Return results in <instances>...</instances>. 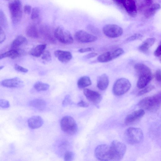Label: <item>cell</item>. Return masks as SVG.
Listing matches in <instances>:
<instances>
[{"instance_id":"obj_1","label":"cell","mask_w":161,"mask_h":161,"mask_svg":"<svg viewBox=\"0 0 161 161\" xmlns=\"http://www.w3.org/2000/svg\"><path fill=\"white\" fill-rule=\"evenodd\" d=\"M124 137L129 144H134L141 142L143 139V131L139 128L130 127L125 131Z\"/></svg>"},{"instance_id":"obj_2","label":"cell","mask_w":161,"mask_h":161,"mask_svg":"<svg viewBox=\"0 0 161 161\" xmlns=\"http://www.w3.org/2000/svg\"><path fill=\"white\" fill-rule=\"evenodd\" d=\"M9 8L12 22L16 25L19 23L22 17V2L20 0H12L9 3Z\"/></svg>"},{"instance_id":"obj_3","label":"cell","mask_w":161,"mask_h":161,"mask_svg":"<svg viewBox=\"0 0 161 161\" xmlns=\"http://www.w3.org/2000/svg\"><path fill=\"white\" fill-rule=\"evenodd\" d=\"M112 161H119L122 160L127 150L124 144L115 140L110 145Z\"/></svg>"},{"instance_id":"obj_4","label":"cell","mask_w":161,"mask_h":161,"mask_svg":"<svg viewBox=\"0 0 161 161\" xmlns=\"http://www.w3.org/2000/svg\"><path fill=\"white\" fill-rule=\"evenodd\" d=\"M60 127L63 131L69 135L75 134L78 130L77 126L75 120L70 116H66L62 119Z\"/></svg>"},{"instance_id":"obj_5","label":"cell","mask_w":161,"mask_h":161,"mask_svg":"<svg viewBox=\"0 0 161 161\" xmlns=\"http://www.w3.org/2000/svg\"><path fill=\"white\" fill-rule=\"evenodd\" d=\"M131 84L129 80L122 78L115 82L113 87V92L115 95L120 96L127 93L130 89Z\"/></svg>"},{"instance_id":"obj_6","label":"cell","mask_w":161,"mask_h":161,"mask_svg":"<svg viewBox=\"0 0 161 161\" xmlns=\"http://www.w3.org/2000/svg\"><path fill=\"white\" fill-rule=\"evenodd\" d=\"M94 155L99 160L112 161L110 145L103 144L98 146L95 150Z\"/></svg>"},{"instance_id":"obj_7","label":"cell","mask_w":161,"mask_h":161,"mask_svg":"<svg viewBox=\"0 0 161 161\" xmlns=\"http://www.w3.org/2000/svg\"><path fill=\"white\" fill-rule=\"evenodd\" d=\"M160 105L154 96L144 98L138 104L139 106L142 109L151 112L157 110Z\"/></svg>"},{"instance_id":"obj_8","label":"cell","mask_w":161,"mask_h":161,"mask_svg":"<svg viewBox=\"0 0 161 161\" xmlns=\"http://www.w3.org/2000/svg\"><path fill=\"white\" fill-rule=\"evenodd\" d=\"M103 33L107 37L110 38H118L123 34V29L114 24H106L103 28Z\"/></svg>"},{"instance_id":"obj_9","label":"cell","mask_w":161,"mask_h":161,"mask_svg":"<svg viewBox=\"0 0 161 161\" xmlns=\"http://www.w3.org/2000/svg\"><path fill=\"white\" fill-rule=\"evenodd\" d=\"M56 38L62 43L70 44L73 43V39L71 33L60 27H57L54 31Z\"/></svg>"},{"instance_id":"obj_10","label":"cell","mask_w":161,"mask_h":161,"mask_svg":"<svg viewBox=\"0 0 161 161\" xmlns=\"http://www.w3.org/2000/svg\"><path fill=\"white\" fill-rule=\"evenodd\" d=\"M76 40L81 43H92L96 41L97 37L83 30L77 31L75 35Z\"/></svg>"},{"instance_id":"obj_11","label":"cell","mask_w":161,"mask_h":161,"mask_svg":"<svg viewBox=\"0 0 161 161\" xmlns=\"http://www.w3.org/2000/svg\"><path fill=\"white\" fill-rule=\"evenodd\" d=\"M39 32L43 38L47 42L52 44L56 43V39L54 33L53 34L50 27L46 25H43L40 27Z\"/></svg>"},{"instance_id":"obj_12","label":"cell","mask_w":161,"mask_h":161,"mask_svg":"<svg viewBox=\"0 0 161 161\" xmlns=\"http://www.w3.org/2000/svg\"><path fill=\"white\" fill-rule=\"evenodd\" d=\"M145 114L144 110L141 109L136 110L128 115L125 119V123L127 125H131L137 122Z\"/></svg>"},{"instance_id":"obj_13","label":"cell","mask_w":161,"mask_h":161,"mask_svg":"<svg viewBox=\"0 0 161 161\" xmlns=\"http://www.w3.org/2000/svg\"><path fill=\"white\" fill-rule=\"evenodd\" d=\"M84 94L88 100L94 104L97 105L102 100L101 94L98 92L88 89L84 90Z\"/></svg>"},{"instance_id":"obj_14","label":"cell","mask_w":161,"mask_h":161,"mask_svg":"<svg viewBox=\"0 0 161 161\" xmlns=\"http://www.w3.org/2000/svg\"><path fill=\"white\" fill-rule=\"evenodd\" d=\"M1 85L8 88H18L22 87L24 85L23 81L18 77L6 79L2 81Z\"/></svg>"},{"instance_id":"obj_15","label":"cell","mask_w":161,"mask_h":161,"mask_svg":"<svg viewBox=\"0 0 161 161\" xmlns=\"http://www.w3.org/2000/svg\"><path fill=\"white\" fill-rule=\"evenodd\" d=\"M54 54L58 59L63 63H68L72 57L71 53L68 51L57 50L55 52Z\"/></svg>"},{"instance_id":"obj_16","label":"cell","mask_w":161,"mask_h":161,"mask_svg":"<svg viewBox=\"0 0 161 161\" xmlns=\"http://www.w3.org/2000/svg\"><path fill=\"white\" fill-rule=\"evenodd\" d=\"M123 7L127 13L132 17H135L137 15V8L134 0H126Z\"/></svg>"},{"instance_id":"obj_17","label":"cell","mask_w":161,"mask_h":161,"mask_svg":"<svg viewBox=\"0 0 161 161\" xmlns=\"http://www.w3.org/2000/svg\"><path fill=\"white\" fill-rule=\"evenodd\" d=\"M24 53V52L21 49H13L1 54L0 55V59L1 60L8 57L14 59L21 56Z\"/></svg>"},{"instance_id":"obj_18","label":"cell","mask_w":161,"mask_h":161,"mask_svg":"<svg viewBox=\"0 0 161 161\" xmlns=\"http://www.w3.org/2000/svg\"><path fill=\"white\" fill-rule=\"evenodd\" d=\"M28 123L30 129H36L43 125L44 121L42 118L39 116H34L28 119Z\"/></svg>"},{"instance_id":"obj_19","label":"cell","mask_w":161,"mask_h":161,"mask_svg":"<svg viewBox=\"0 0 161 161\" xmlns=\"http://www.w3.org/2000/svg\"><path fill=\"white\" fill-rule=\"evenodd\" d=\"M109 84V78L106 74H103L98 77L97 86L99 89L101 90H105L108 87Z\"/></svg>"},{"instance_id":"obj_20","label":"cell","mask_w":161,"mask_h":161,"mask_svg":"<svg viewBox=\"0 0 161 161\" xmlns=\"http://www.w3.org/2000/svg\"><path fill=\"white\" fill-rule=\"evenodd\" d=\"M134 68L139 76L143 75H152L150 69L143 64L139 63L135 65Z\"/></svg>"},{"instance_id":"obj_21","label":"cell","mask_w":161,"mask_h":161,"mask_svg":"<svg viewBox=\"0 0 161 161\" xmlns=\"http://www.w3.org/2000/svg\"><path fill=\"white\" fill-rule=\"evenodd\" d=\"M29 105L40 110H43L46 106V102L42 99L36 98L30 101Z\"/></svg>"},{"instance_id":"obj_22","label":"cell","mask_w":161,"mask_h":161,"mask_svg":"<svg viewBox=\"0 0 161 161\" xmlns=\"http://www.w3.org/2000/svg\"><path fill=\"white\" fill-rule=\"evenodd\" d=\"M161 6L159 4H152L150 7L144 12V16L147 19L152 18L161 9Z\"/></svg>"},{"instance_id":"obj_23","label":"cell","mask_w":161,"mask_h":161,"mask_svg":"<svg viewBox=\"0 0 161 161\" xmlns=\"http://www.w3.org/2000/svg\"><path fill=\"white\" fill-rule=\"evenodd\" d=\"M152 79V75H143L139 76L137 83V87L143 89L146 87Z\"/></svg>"},{"instance_id":"obj_24","label":"cell","mask_w":161,"mask_h":161,"mask_svg":"<svg viewBox=\"0 0 161 161\" xmlns=\"http://www.w3.org/2000/svg\"><path fill=\"white\" fill-rule=\"evenodd\" d=\"M155 40L156 39L154 38L147 39L139 46V50L143 52H147L150 48L154 44Z\"/></svg>"},{"instance_id":"obj_25","label":"cell","mask_w":161,"mask_h":161,"mask_svg":"<svg viewBox=\"0 0 161 161\" xmlns=\"http://www.w3.org/2000/svg\"><path fill=\"white\" fill-rule=\"evenodd\" d=\"M46 47V44H42L37 45L31 49L30 52V54L33 56L39 57L43 54Z\"/></svg>"},{"instance_id":"obj_26","label":"cell","mask_w":161,"mask_h":161,"mask_svg":"<svg viewBox=\"0 0 161 161\" xmlns=\"http://www.w3.org/2000/svg\"><path fill=\"white\" fill-rule=\"evenodd\" d=\"M26 32L27 36L32 38H38L39 36L38 29L34 25H31L28 26L26 29Z\"/></svg>"},{"instance_id":"obj_27","label":"cell","mask_w":161,"mask_h":161,"mask_svg":"<svg viewBox=\"0 0 161 161\" xmlns=\"http://www.w3.org/2000/svg\"><path fill=\"white\" fill-rule=\"evenodd\" d=\"M115 59L112 51L105 52L99 56L97 60L99 62L105 63Z\"/></svg>"},{"instance_id":"obj_28","label":"cell","mask_w":161,"mask_h":161,"mask_svg":"<svg viewBox=\"0 0 161 161\" xmlns=\"http://www.w3.org/2000/svg\"><path fill=\"white\" fill-rule=\"evenodd\" d=\"M92 84L90 78L88 76H84L80 78L77 81L78 87L80 89H84Z\"/></svg>"},{"instance_id":"obj_29","label":"cell","mask_w":161,"mask_h":161,"mask_svg":"<svg viewBox=\"0 0 161 161\" xmlns=\"http://www.w3.org/2000/svg\"><path fill=\"white\" fill-rule=\"evenodd\" d=\"M27 41L25 37L22 35L19 36L13 41L11 44L12 48L16 49L25 43Z\"/></svg>"},{"instance_id":"obj_30","label":"cell","mask_w":161,"mask_h":161,"mask_svg":"<svg viewBox=\"0 0 161 161\" xmlns=\"http://www.w3.org/2000/svg\"><path fill=\"white\" fill-rule=\"evenodd\" d=\"M34 88L38 91H46L49 89V85L42 82H38L34 84Z\"/></svg>"},{"instance_id":"obj_31","label":"cell","mask_w":161,"mask_h":161,"mask_svg":"<svg viewBox=\"0 0 161 161\" xmlns=\"http://www.w3.org/2000/svg\"><path fill=\"white\" fill-rule=\"evenodd\" d=\"M0 25L1 27L6 28L8 25L7 20L4 12L1 10L0 11Z\"/></svg>"},{"instance_id":"obj_32","label":"cell","mask_w":161,"mask_h":161,"mask_svg":"<svg viewBox=\"0 0 161 161\" xmlns=\"http://www.w3.org/2000/svg\"><path fill=\"white\" fill-rule=\"evenodd\" d=\"M155 86L153 85H150L148 86H146L145 88L140 91L138 93V96H140L143 95L148 93H149L153 90L155 89Z\"/></svg>"},{"instance_id":"obj_33","label":"cell","mask_w":161,"mask_h":161,"mask_svg":"<svg viewBox=\"0 0 161 161\" xmlns=\"http://www.w3.org/2000/svg\"><path fill=\"white\" fill-rule=\"evenodd\" d=\"M40 10L38 7H35L33 9L31 13V19L34 20L39 18L40 15Z\"/></svg>"},{"instance_id":"obj_34","label":"cell","mask_w":161,"mask_h":161,"mask_svg":"<svg viewBox=\"0 0 161 161\" xmlns=\"http://www.w3.org/2000/svg\"><path fill=\"white\" fill-rule=\"evenodd\" d=\"M74 157V154L73 152L68 151L66 152L64 155V159L65 161H71L72 160Z\"/></svg>"},{"instance_id":"obj_35","label":"cell","mask_w":161,"mask_h":161,"mask_svg":"<svg viewBox=\"0 0 161 161\" xmlns=\"http://www.w3.org/2000/svg\"><path fill=\"white\" fill-rule=\"evenodd\" d=\"M143 35L140 34H136L129 37L127 39V42H131L136 40H139L143 38Z\"/></svg>"},{"instance_id":"obj_36","label":"cell","mask_w":161,"mask_h":161,"mask_svg":"<svg viewBox=\"0 0 161 161\" xmlns=\"http://www.w3.org/2000/svg\"><path fill=\"white\" fill-rule=\"evenodd\" d=\"M42 60L46 62H49L51 60V53L48 51L44 52L42 54Z\"/></svg>"},{"instance_id":"obj_37","label":"cell","mask_w":161,"mask_h":161,"mask_svg":"<svg viewBox=\"0 0 161 161\" xmlns=\"http://www.w3.org/2000/svg\"><path fill=\"white\" fill-rule=\"evenodd\" d=\"M88 30L95 34L98 35L100 34V31L97 28L92 25H89L87 27Z\"/></svg>"},{"instance_id":"obj_38","label":"cell","mask_w":161,"mask_h":161,"mask_svg":"<svg viewBox=\"0 0 161 161\" xmlns=\"http://www.w3.org/2000/svg\"><path fill=\"white\" fill-rule=\"evenodd\" d=\"M72 101L71 97L69 95L65 96L63 102V107L67 106L71 104Z\"/></svg>"},{"instance_id":"obj_39","label":"cell","mask_w":161,"mask_h":161,"mask_svg":"<svg viewBox=\"0 0 161 161\" xmlns=\"http://www.w3.org/2000/svg\"><path fill=\"white\" fill-rule=\"evenodd\" d=\"M14 68L16 71L20 72L26 73L28 72V69L17 64H16L15 65Z\"/></svg>"},{"instance_id":"obj_40","label":"cell","mask_w":161,"mask_h":161,"mask_svg":"<svg viewBox=\"0 0 161 161\" xmlns=\"http://www.w3.org/2000/svg\"><path fill=\"white\" fill-rule=\"evenodd\" d=\"M0 106L2 108H8L10 106V103L7 100L1 99L0 100Z\"/></svg>"},{"instance_id":"obj_41","label":"cell","mask_w":161,"mask_h":161,"mask_svg":"<svg viewBox=\"0 0 161 161\" xmlns=\"http://www.w3.org/2000/svg\"><path fill=\"white\" fill-rule=\"evenodd\" d=\"M6 37L5 33L3 30L2 27H0V43L1 44L5 41Z\"/></svg>"},{"instance_id":"obj_42","label":"cell","mask_w":161,"mask_h":161,"mask_svg":"<svg viewBox=\"0 0 161 161\" xmlns=\"http://www.w3.org/2000/svg\"><path fill=\"white\" fill-rule=\"evenodd\" d=\"M24 10L25 13L27 15H30L32 11V7L30 6L27 5L24 6Z\"/></svg>"},{"instance_id":"obj_43","label":"cell","mask_w":161,"mask_h":161,"mask_svg":"<svg viewBox=\"0 0 161 161\" xmlns=\"http://www.w3.org/2000/svg\"><path fill=\"white\" fill-rule=\"evenodd\" d=\"M155 79L159 82H161V70L158 69L156 71L155 75Z\"/></svg>"},{"instance_id":"obj_44","label":"cell","mask_w":161,"mask_h":161,"mask_svg":"<svg viewBox=\"0 0 161 161\" xmlns=\"http://www.w3.org/2000/svg\"><path fill=\"white\" fill-rule=\"evenodd\" d=\"M77 105L79 107H84V108H87L89 106V104L88 103L83 101H81L78 103Z\"/></svg>"},{"instance_id":"obj_45","label":"cell","mask_w":161,"mask_h":161,"mask_svg":"<svg viewBox=\"0 0 161 161\" xmlns=\"http://www.w3.org/2000/svg\"><path fill=\"white\" fill-rule=\"evenodd\" d=\"M154 55L156 57H160L161 56V45H160L154 53Z\"/></svg>"},{"instance_id":"obj_46","label":"cell","mask_w":161,"mask_h":161,"mask_svg":"<svg viewBox=\"0 0 161 161\" xmlns=\"http://www.w3.org/2000/svg\"><path fill=\"white\" fill-rule=\"evenodd\" d=\"M93 49L92 48H82L79 49L78 51L80 53H84L92 51Z\"/></svg>"},{"instance_id":"obj_47","label":"cell","mask_w":161,"mask_h":161,"mask_svg":"<svg viewBox=\"0 0 161 161\" xmlns=\"http://www.w3.org/2000/svg\"><path fill=\"white\" fill-rule=\"evenodd\" d=\"M156 100L157 101L159 104H161V92H160L157 94H156L154 96Z\"/></svg>"},{"instance_id":"obj_48","label":"cell","mask_w":161,"mask_h":161,"mask_svg":"<svg viewBox=\"0 0 161 161\" xmlns=\"http://www.w3.org/2000/svg\"><path fill=\"white\" fill-rule=\"evenodd\" d=\"M98 55V53H89L88 55L86 56V59H90L93 58L94 57H96Z\"/></svg>"},{"instance_id":"obj_49","label":"cell","mask_w":161,"mask_h":161,"mask_svg":"<svg viewBox=\"0 0 161 161\" xmlns=\"http://www.w3.org/2000/svg\"><path fill=\"white\" fill-rule=\"evenodd\" d=\"M113 1L118 5L122 6H123L126 0H113Z\"/></svg>"},{"instance_id":"obj_50","label":"cell","mask_w":161,"mask_h":161,"mask_svg":"<svg viewBox=\"0 0 161 161\" xmlns=\"http://www.w3.org/2000/svg\"><path fill=\"white\" fill-rule=\"evenodd\" d=\"M146 5L148 6H150L152 5L153 0H143Z\"/></svg>"},{"instance_id":"obj_51","label":"cell","mask_w":161,"mask_h":161,"mask_svg":"<svg viewBox=\"0 0 161 161\" xmlns=\"http://www.w3.org/2000/svg\"><path fill=\"white\" fill-rule=\"evenodd\" d=\"M4 67V66H1V67H0V69H1V70Z\"/></svg>"},{"instance_id":"obj_52","label":"cell","mask_w":161,"mask_h":161,"mask_svg":"<svg viewBox=\"0 0 161 161\" xmlns=\"http://www.w3.org/2000/svg\"><path fill=\"white\" fill-rule=\"evenodd\" d=\"M159 60H160L161 61V56H160Z\"/></svg>"},{"instance_id":"obj_53","label":"cell","mask_w":161,"mask_h":161,"mask_svg":"<svg viewBox=\"0 0 161 161\" xmlns=\"http://www.w3.org/2000/svg\"><path fill=\"white\" fill-rule=\"evenodd\" d=\"M160 45H161V42H160Z\"/></svg>"}]
</instances>
